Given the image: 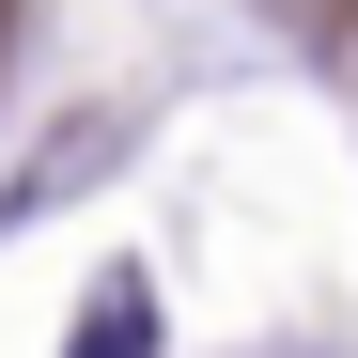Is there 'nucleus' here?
Instances as JSON below:
<instances>
[{
  "label": "nucleus",
  "mask_w": 358,
  "mask_h": 358,
  "mask_svg": "<svg viewBox=\"0 0 358 358\" xmlns=\"http://www.w3.org/2000/svg\"><path fill=\"white\" fill-rule=\"evenodd\" d=\"M63 358H156V296H141V280H109L94 312H78V343H63Z\"/></svg>",
  "instance_id": "obj_1"
}]
</instances>
